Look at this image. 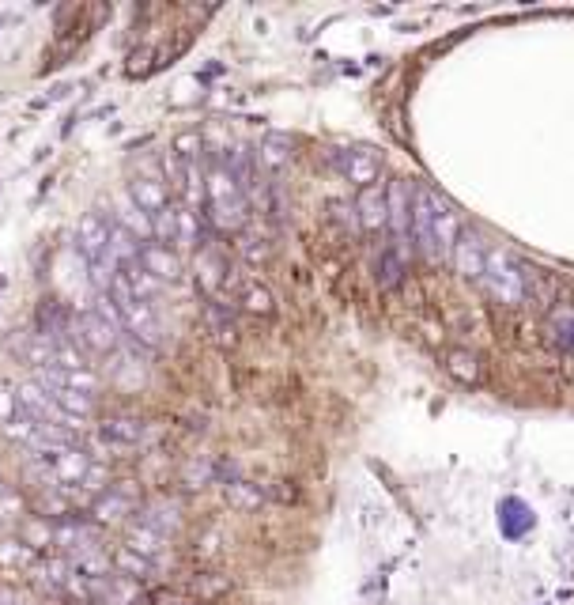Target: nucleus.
<instances>
[{
  "label": "nucleus",
  "mask_w": 574,
  "mask_h": 605,
  "mask_svg": "<svg viewBox=\"0 0 574 605\" xmlns=\"http://www.w3.org/2000/svg\"><path fill=\"white\" fill-rule=\"evenodd\" d=\"M461 239V220L454 205L431 186H412V242L423 258L446 261Z\"/></svg>",
  "instance_id": "obj_1"
},
{
  "label": "nucleus",
  "mask_w": 574,
  "mask_h": 605,
  "mask_svg": "<svg viewBox=\"0 0 574 605\" xmlns=\"http://www.w3.org/2000/svg\"><path fill=\"white\" fill-rule=\"evenodd\" d=\"M204 216L220 235H235L250 220V193L238 186V178L223 167V159L204 167Z\"/></svg>",
  "instance_id": "obj_2"
},
{
  "label": "nucleus",
  "mask_w": 574,
  "mask_h": 605,
  "mask_svg": "<svg viewBox=\"0 0 574 605\" xmlns=\"http://www.w3.org/2000/svg\"><path fill=\"white\" fill-rule=\"evenodd\" d=\"M480 288L499 303V307H522L529 299V273L525 265L507 246H491L488 261H484V277H480Z\"/></svg>",
  "instance_id": "obj_3"
},
{
  "label": "nucleus",
  "mask_w": 574,
  "mask_h": 605,
  "mask_svg": "<svg viewBox=\"0 0 574 605\" xmlns=\"http://www.w3.org/2000/svg\"><path fill=\"white\" fill-rule=\"evenodd\" d=\"M110 295H114V303H118L125 337H133L136 345H144V348L163 345V318L155 311V303H140V299H133V295L125 292V288H118V284H110Z\"/></svg>",
  "instance_id": "obj_4"
},
{
  "label": "nucleus",
  "mask_w": 574,
  "mask_h": 605,
  "mask_svg": "<svg viewBox=\"0 0 574 605\" xmlns=\"http://www.w3.org/2000/svg\"><path fill=\"white\" fill-rule=\"evenodd\" d=\"M140 503L144 500H140L136 481H118V484H110V492H102V496L91 500L87 519L95 522V526H114V522H125L129 515H136Z\"/></svg>",
  "instance_id": "obj_5"
},
{
  "label": "nucleus",
  "mask_w": 574,
  "mask_h": 605,
  "mask_svg": "<svg viewBox=\"0 0 574 605\" xmlns=\"http://www.w3.org/2000/svg\"><path fill=\"white\" fill-rule=\"evenodd\" d=\"M53 549L65 560L91 553V549H102V526H95L87 515H72V519L53 522Z\"/></svg>",
  "instance_id": "obj_6"
},
{
  "label": "nucleus",
  "mask_w": 574,
  "mask_h": 605,
  "mask_svg": "<svg viewBox=\"0 0 574 605\" xmlns=\"http://www.w3.org/2000/svg\"><path fill=\"white\" fill-rule=\"evenodd\" d=\"M110 231H114V220H106L102 212H84V216L76 220V231H72V246H76V254H80L87 265L106 261V250H110Z\"/></svg>",
  "instance_id": "obj_7"
},
{
  "label": "nucleus",
  "mask_w": 574,
  "mask_h": 605,
  "mask_svg": "<svg viewBox=\"0 0 574 605\" xmlns=\"http://www.w3.org/2000/svg\"><path fill=\"white\" fill-rule=\"evenodd\" d=\"M46 466H50L53 481H57V488H65V492H72V488H84L87 473H91V454H87L80 443H68V447L53 450V454H46L42 458Z\"/></svg>",
  "instance_id": "obj_8"
},
{
  "label": "nucleus",
  "mask_w": 574,
  "mask_h": 605,
  "mask_svg": "<svg viewBox=\"0 0 574 605\" xmlns=\"http://www.w3.org/2000/svg\"><path fill=\"white\" fill-rule=\"evenodd\" d=\"M337 171L344 174V182L367 190L382 174V156L374 148H344V152H337Z\"/></svg>",
  "instance_id": "obj_9"
},
{
  "label": "nucleus",
  "mask_w": 574,
  "mask_h": 605,
  "mask_svg": "<svg viewBox=\"0 0 574 605\" xmlns=\"http://www.w3.org/2000/svg\"><path fill=\"white\" fill-rule=\"evenodd\" d=\"M193 280H197V288L208 295V303L223 292V284H227V258H223L216 246L204 242L201 250H193Z\"/></svg>",
  "instance_id": "obj_10"
},
{
  "label": "nucleus",
  "mask_w": 574,
  "mask_h": 605,
  "mask_svg": "<svg viewBox=\"0 0 574 605\" xmlns=\"http://www.w3.org/2000/svg\"><path fill=\"white\" fill-rule=\"evenodd\" d=\"M129 201H133L144 216H159L163 208L174 205L163 174H133V178H129Z\"/></svg>",
  "instance_id": "obj_11"
},
{
  "label": "nucleus",
  "mask_w": 574,
  "mask_h": 605,
  "mask_svg": "<svg viewBox=\"0 0 574 605\" xmlns=\"http://www.w3.org/2000/svg\"><path fill=\"white\" fill-rule=\"evenodd\" d=\"M136 265H140V269H148L159 284H178L182 273H186V265H182V258H178V250H174V246H163V242H144Z\"/></svg>",
  "instance_id": "obj_12"
},
{
  "label": "nucleus",
  "mask_w": 574,
  "mask_h": 605,
  "mask_svg": "<svg viewBox=\"0 0 574 605\" xmlns=\"http://www.w3.org/2000/svg\"><path fill=\"white\" fill-rule=\"evenodd\" d=\"M488 250H491V246L480 239V231H461V239H457L454 254H450V261H454V269H457V277L480 284V277H484V261H488Z\"/></svg>",
  "instance_id": "obj_13"
},
{
  "label": "nucleus",
  "mask_w": 574,
  "mask_h": 605,
  "mask_svg": "<svg viewBox=\"0 0 574 605\" xmlns=\"http://www.w3.org/2000/svg\"><path fill=\"white\" fill-rule=\"evenodd\" d=\"M355 224L363 227L367 235H374V231H382L389 224V186L374 182L367 190H359V197H355Z\"/></svg>",
  "instance_id": "obj_14"
},
{
  "label": "nucleus",
  "mask_w": 574,
  "mask_h": 605,
  "mask_svg": "<svg viewBox=\"0 0 574 605\" xmlns=\"http://www.w3.org/2000/svg\"><path fill=\"white\" fill-rule=\"evenodd\" d=\"M99 439L106 447L133 450L148 439V424H144L140 416H106L99 424Z\"/></svg>",
  "instance_id": "obj_15"
},
{
  "label": "nucleus",
  "mask_w": 574,
  "mask_h": 605,
  "mask_svg": "<svg viewBox=\"0 0 574 605\" xmlns=\"http://www.w3.org/2000/svg\"><path fill=\"white\" fill-rule=\"evenodd\" d=\"M136 522H144V526H152L155 534L163 537H174L182 530V507L167 496H159V500H148L140 503V511H136Z\"/></svg>",
  "instance_id": "obj_16"
},
{
  "label": "nucleus",
  "mask_w": 574,
  "mask_h": 605,
  "mask_svg": "<svg viewBox=\"0 0 574 605\" xmlns=\"http://www.w3.org/2000/svg\"><path fill=\"white\" fill-rule=\"evenodd\" d=\"M38 382H42V386H57V390H76V394H87V398H99V390H102V375H95L91 367H84V371H57V367H46V371H38Z\"/></svg>",
  "instance_id": "obj_17"
},
{
  "label": "nucleus",
  "mask_w": 574,
  "mask_h": 605,
  "mask_svg": "<svg viewBox=\"0 0 574 605\" xmlns=\"http://www.w3.org/2000/svg\"><path fill=\"white\" fill-rule=\"evenodd\" d=\"M389 227L393 235H401V246L412 239V186L408 182L389 186Z\"/></svg>",
  "instance_id": "obj_18"
},
{
  "label": "nucleus",
  "mask_w": 574,
  "mask_h": 605,
  "mask_svg": "<svg viewBox=\"0 0 574 605\" xmlns=\"http://www.w3.org/2000/svg\"><path fill=\"white\" fill-rule=\"evenodd\" d=\"M121 545H129L133 553H140V556H148V560H163L167 556V549H170V537H163V534H155L152 526H144V522H129V530H125V541Z\"/></svg>",
  "instance_id": "obj_19"
},
{
  "label": "nucleus",
  "mask_w": 574,
  "mask_h": 605,
  "mask_svg": "<svg viewBox=\"0 0 574 605\" xmlns=\"http://www.w3.org/2000/svg\"><path fill=\"white\" fill-rule=\"evenodd\" d=\"M110 560H114V575L129 579V583H148L155 571H159V564H155V560L133 553L129 545H118V549L110 553Z\"/></svg>",
  "instance_id": "obj_20"
},
{
  "label": "nucleus",
  "mask_w": 574,
  "mask_h": 605,
  "mask_svg": "<svg viewBox=\"0 0 574 605\" xmlns=\"http://www.w3.org/2000/svg\"><path fill=\"white\" fill-rule=\"evenodd\" d=\"M223 500L231 503L235 511H257V507H265L269 492L261 484L246 481V477H227L223 481Z\"/></svg>",
  "instance_id": "obj_21"
},
{
  "label": "nucleus",
  "mask_w": 574,
  "mask_h": 605,
  "mask_svg": "<svg viewBox=\"0 0 574 605\" xmlns=\"http://www.w3.org/2000/svg\"><path fill=\"white\" fill-rule=\"evenodd\" d=\"M291 137H284V133H269V137L261 140L257 144V152H254V159H257V167L261 171H269V174H280L291 163Z\"/></svg>",
  "instance_id": "obj_22"
},
{
  "label": "nucleus",
  "mask_w": 574,
  "mask_h": 605,
  "mask_svg": "<svg viewBox=\"0 0 574 605\" xmlns=\"http://www.w3.org/2000/svg\"><path fill=\"white\" fill-rule=\"evenodd\" d=\"M16 534L23 545H31L34 553H50L53 549V522L50 519H38V515H27V519L16 526Z\"/></svg>",
  "instance_id": "obj_23"
},
{
  "label": "nucleus",
  "mask_w": 574,
  "mask_h": 605,
  "mask_svg": "<svg viewBox=\"0 0 574 605\" xmlns=\"http://www.w3.org/2000/svg\"><path fill=\"white\" fill-rule=\"evenodd\" d=\"M42 556L34 553L31 545H23L19 537H0V568H16V571H31Z\"/></svg>",
  "instance_id": "obj_24"
},
{
  "label": "nucleus",
  "mask_w": 574,
  "mask_h": 605,
  "mask_svg": "<svg viewBox=\"0 0 574 605\" xmlns=\"http://www.w3.org/2000/svg\"><path fill=\"white\" fill-rule=\"evenodd\" d=\"M114 224L125 227V231H129L136 242H152V216H144V212H140V208H136L129 197H125V201L118 205V216H114Z\"/></svg>",
  "instance_id": "obj_25"
},
{
  "label": "nucleus",
  "mask_w": 574,
  "mask_h": 605,
  "mask_svg": "<svg viewBox=\"0 0 574 605\" xmlns=\"http://www.w3.org/2000/svg\"><path fill=\"white\" fill-rule=\"evenodd\" d=\"M238 303H242V311L246 314H257V318H269L276 311V299L265 284H257V280H246L242 284V295H238Z\"/></svg>",
  "instance_id": "obj_26"
},
{
  "label": "nucleus",
  "mask_w": 574,
  "mask_h": 605,
  "mask_svg": "<svg viewBox=\"0 0 574 605\" xmlns=\"http://www.w3.org/2000/svg\"><path fill=\"white\" fill-rule=\"evenodd\" d=\"M50 390V398L61 405V413H68L72 420H87V416L95 413V398H87V394H76V390H57V386H46Z\"/></svg>",
  "instance_id": "obj_27"
},
{
  "label": "nucleus",
  "mask_w": 574,
  "mask_h": 605,
  "mask_svg": "<svg viewBox=\"0 0 574 605\" xmlns=\"http://www.w3.org/2000/svg\"><path fill=\"white\" fill-rule=\"evenodd\" d=\"M446 367H450V375L457 382H465V386H476L480 382V360H476L473 352H465V348H457L446 356Z\"/></svg>",
  "instance_id": "obj_28"
},
{
  "label": "nucleus",
  "mask_w": 574,
  "mask_h": 605,
  "mask_svg": "<svg viewBox=\"0 0 574 605\" xmlns=\"http://www.w3.org/2000/svg\"><path fill=\"white\" fill-rule=\"evenodd\" d=\"M227 590H231V579L220 575V571H204V575L193 579V594H197L201 602H220Z\"/></svg>",
  "instance_id": "obj_29"
},
{
  "label": "nucleus",
  "mask_w": 574,
  "mask_h": 605,
  "mask_svg": "<svg viewBox=\"0 0 574 605\" xmlns=\"http://www.w3.org/2000/svg\"><path fill=\"white\" fill-rule=\"evenodd\" d=\"M170 156L178 159V163H201L204 137L197 133V129H189V133H182V137H174V144H170Z\"/></svg>",
  "instance_id": "obj_30"
},
{
  "label": "nucleus",
  "mask_w": 574,
  "mask_h": 605,
  "mask_svg": "<svg viewBox=\"0 0 574 605\" xmlns=\"http://www.w3.org/2000/svg\"><path fill=\"white\" fill-rule=\"evenodd\" d=\"M548 326L559 348H574V307H556L548 314Z\"/></svg>",
  "instance_id": "obj_31"
},
{
  "label": "nucleus",
  "mask_w": 574,
  "mask_h": 605,
  "mask_svg": "<svg viewBox=\"0 0 574 605\" xmlns=\"http://www.w3.org/2000/svg\"><path fill=\"white\" fill-rule=\"evenodd\" d=\"M401 269H405L401 250H397V246H386V250H382V258H378V280H382V288L401 284Z\"/></svg>",
  "instance_id": "obj_32"
},
{
  "label": "nucleus",
  "mask_w": 574,
  "mask_h": 605,
  "mask_svg": "<svg viewBox=\"0 0 574 605\" xmlns=\"http://www.w3.org/2000/svg\"><path fill=\"white\" fill-rule=\"evenodd\" d=\"M216 481V466L212 462H201V458H193L186 469H182V484L186 488H204V484Z\"/></svg>",
  "instance_id": "obj_33"
},
{
  "label": "nucleus",
  "mask_w": 574,
  "mask_h": 605,
  "mask_svg": "<svg viewBox=\"0 0 574 605\" xmlns=\"http://www.w3.org/2000/svg\"><path fill=\"white\" fill-rule=\"evenodd\" d=\"M242 254H246V261H265L269 258V246H265V242L261 239H242Z\"/></svg>",
  "instance_id": "obj_34"
},
{
  "label": "nucleus",
  "mask_w": 574,
  "mask_h": 605,
  "mask_svg": "<svg viewBox=\"0 0 574 605\" xmlns=\"http://www.w3.org/2000/svg\"><path fill=\"white\" fill-rule=\"evenodd\" d=\"M0 605H23V598H19L12 587H4V583H0Z\"/></svg>",
  "instance_id": "obj_35"
},
{
  "label": "nucleus",
  "mask_w": 574,
  "mask_h": 605,
  "mask_svg": "<svg viewBox=\"0 0 574 605\" xmlns=\"http://www.w3.org/2000/svg\"><path fill=\"white\" fill-rule=\"evenodd\" d=\"M8 492H12V488H8V484L0 481V500H4V496H8Z\"/></svg>",
  "instance_id": "obj_36"
}]
</instances>
